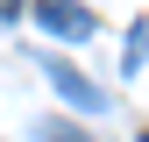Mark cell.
Wrapping results in <instances>:
<instances>
[{
    "instance_id": "3957f363",
    "label": "cell",
    "mask_w": 149,
    "mask_h": 142,
    "mask_svg": "<svg viewBox=\"0 0 149 142\" xmlns=\"http://www.w3.org/2000/svg\"><path fill=\"white\" fill-rule=\"evenodd\" d=\"M142 43H149V36H142V22H135V29H128V50H121V64H128V78H142Z\"/></svg>"
},
{
    "instance_id": "6da1fadb",
    "label": "cell",
    "mask_w": 149,
    "mask_h": 142,
    "mask_svg": "<svg viewBox=\"0 0 149 142\" xmlns=\"http://www.w3.org/2000/svg\"><path fill=\"white\" fill-rule=\"evenodd\" d=\"M36 22H43L50 36H57V43H85L92 29V7H78V0H36Z\"/></svg>"
},
{
    "instance_id": "7a4b0ae2",
    "label": "cell",
    "mask_w": 149,
    "mask_h": 142,
    "mask_svg": "<svg viewBox=\"0 0 149 142\" xmlns=\"http://www.w3.org/2000/svg\"><path fill=\"white\" fill-rule=\"evenodd\" d=\"M43 78L57 85V93H64L71 106H85V114H107V106H114V100L100 93V85L85 78V71H71V64H57V57H43Z\"/></svg>"
},
{
    "instance_id": "5b68a950",
    "label": "cell",
    "mask_w": 149,
    "mask_h": 142,
    "mask_svg": "<svg viewBox=\"0 0 149 142\" xmlns=\"http://www.w3.org/2000/svg\"><path fill=\"white\" fill-rule=\"evenodd\" d=\"M14 14H22V0H0V22H14Z\"/></svg>"
},
{
    "instance_id": "277c9868",
    "label": "cell",
    "mask_w": 149,
    "mask_h": 142,
    "mask_svg": "<svg viewBox=\"0 0 149 142\" xmlns=\"http://www.w3.org/2000/svg\"><path fill=\"white\" fill-rule=\"evenodd\" d=\"M36 142H92V135H85V128H64V121H43Z\"/></svg>"
}]
</instances>
